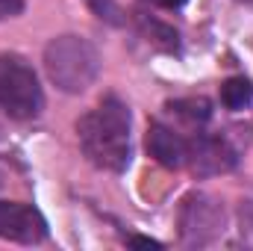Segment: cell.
Here are the masks:
<instances>
[{
  "instance_id": "6",
  "label": "cell",
  "mask_w": 253,
  "mask_h": 251,
  "mask_svg": "<svg viewBox=\"0 0 253 251\" xmlns=\"http://www.w3.org/2000/svg\"><path fill=\"white\" fill-rule=\"evenodd\" d=\"M236 166V151L221 139V136H209L200 133L191 139V154H189V169L197 175H221L230 172Z\"/></svg>"
},
{
  "instance_id": "3",
  "label": "cell",
  "mask_w": 253,
  "mask_h": 251,
  "mask_svg": "<svg viewBox=\"0 0 253 251\" xmlns=\"http://www.w3.org/2000/svg\"><path fill=\"white\" fill-rule=\"evenodd\" d=\"M42 107L44 95L33 65L18 54H0V110L15 122H30Z\"/></svg>"
},
{
  "instance_id": "7",
  "label": "cell",
  "mask_w": 253,
  "mask_h": 251,
  "mask_svg": "<svg viewBox=\"0 0 253 251\" xmlns=\"http://www.w3.org/2000/svg\"><path fill=\"white\" fill-rule=\"evenodd\" d=\"M147 151L165 169H186L191 154V139H186L183 133H177L174 127L162 125V122H153L147 130Z\"/></svg>"
},
{
  "instance_id": "5",
  "label": "cell",
  "mask_w": 253,
  "mask_h": 251,
  "mask_svg": "<svg viewBox=\"0 0 253 251\" xmlns=\"http://www.w3.org/2000/svg\"><path fill=\"white\" fill-rule=\"evenodd\" d=\"M0 237L24 246H36L47 237V222L33 204L0 201Z\"/></svg>"
},
{
  "instance_id": "10",
  "label": "cell",
  "mask_w": 253,
  "mask_h": 251,
  "mask_svg": "<svg viewBox=\"0 0 253 251\" xmlns=\"http://www.w3.org/2000/svg\"><path fill=\"white\" fill-rule=\"evenodd\" d=\"M91 9H94V15L97 18H103V21H109V24H121L124 18H121V9L112 3V0H85Z\"/></svg>"
},
{
  "instance_id": "4",
  "label": "cell",
  "mask_w": 253,
  "mask_h": 251,
  "mask_svg": "<svg viewBox=\"0 0 253 251\" xmlns=\"http://www.w3.org/2000/svg\"><path fill=\"white\" fill-rule=\"evenodd\" d=\"M180 231L186 246H206L224 231V210L215 198L203 192H191L180 210Z\"/></svg>"
},
{
  "instance_id": "8",
  "label": "cell",
  "mask_w": 253,
  "mask_h": 251,
  "mask_svg": "<svg viewBox=\"0 0 253 251\" xmlns=\"http://www.w3.org/2000/svg\"><path fill=\"white\" fill-rule=\"evenodd\" d=\"M253 101V86L245 77H233L221 86V104L227 110H245Z\"/></svg>"
},
{
  "instance_id": "11",
  "label": "cell",
  "mask_w": 253,
  "mask_h": 251,
  "mask_svg": "<svg viewBox=\"0 0 253 251\" xmlns=\"http://www.w3.org/2000/svg\"><path fill=\"white\" fill-rule=\"evenodd\" d=\"M24 12V0H0V21H9Z\"/></svg>"
},
{
  "instance_id": "2",
  "label": "cell",
  "mask_w": 253,
  "mask_h": 251,
  "mask_svg": "<svg viewBox=\"0 0 253 251\" xmlns=\"http://www.w3.org/2000/svg\"><path fill=\"white\" fill-rule=\"evenodd\" d=\"M44 71L59 92L80 95L97 80L100 57L83 36H59L44 48Z\"/></svg>"
},
{
  "instance_id": "12",
  "label": "cell",
  "mask_w": 253,
  "mask_h": 251,
  "mask_svg": "<svg viewBox=\"0 0 253 251\" xmlns=\"http://www.w3.org/2000/svg\"><path fill=\"white\" fill-rule=\"evenodd\" d=\"M150 3H156V6H162V9H180L186 0H150Z\"/></svg>"
},
{
  "instance_id": "1",
  "label": "cell",
  "mask_w": 253,
  "mask_h": 251,
  "mask_svg": "<svg viewBox=\"0 0 253 251\" xmlns=\"http://www.w3.org/2000/svg\"><path fill=\"white\" fill-rule=\"evenodd\" d=\"M83 154L103 172H124L132 157L129 145V110L115 95L103 98L77 122Z\"/></svg>"
},
{
  "instance_id": "9",
  "label": "cell",
  "mask_w": 253,
  "mask_h": 251,
  "mask_svg": "<svg viewBox=\"0 0 253 251\" xmlns=\"http://www.w3.org/2000/svg\"><path fill=\"white\" fill-rule=\"evenodd\" d=\"M180 119H186L191 127H200V125H206V119L212 116V110H209V104L200 98V101H177L174 107H171Z\"/></svg>"
}]
</instances>
